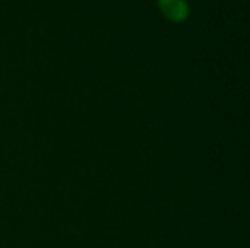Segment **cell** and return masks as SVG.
I'll return each mask as SVG.
<instances>
[{
  "mask_svg": "<svg viewBox=\"0 0 250 248\" xmlns=\"http://www.w3.org/2000/svg\"><path fill=\"white\" fill-rule=\"evenodd\" d=\"M158 7L164 12V16L170 20H182L188 16V3L184 0H160Z\"/></svg>",
  "mask_w": 250,
  "mask_h": 248,
  "instance_id": "6da1fadb",
  "label": "cell"
}]
</instances>
